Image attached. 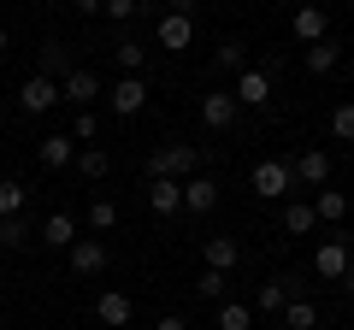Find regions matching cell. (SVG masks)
Here are the masks:
<instances>
[{"label": "cell", "mask_w": 354, "mask_h": 330, "mask_svg": "<svg viewBox=\"0 0 354 330\" xmlns=\"http://www.w3.org/2000/svg\"><path fill=\"white\" fill-rule=\"evenodd\" d=\"M201 171V148L195 142H160V148L148 153V177H195Z\"/></svg>", "instance_id": "1"}, {"label": "cell", "mask_w": 354, "mask_h": 330, "mask_svg": "<svg viewBox=\"0 0 354 330\" xmlns=\"http://www.w3.org/2000/svg\"><path fill=\"white\" fill-rule=\"evenodd\" d=\"M248 189L260 195V201H290L295 195V171H290V159H260L248 171Z\"/></svg>", "instance_id": "2"}, {"label": "cell", "mask_w": 354, "mask_h": 330, "mask_svg": "<svg viewBox=\"0 0 354 330\" xmlns=\"http://www.w3.org/2000/svg\"><path fill=\"white\" fill-rule=\"evenodd\" d=\"M65 95H59V77H41V71H30L24 83H18V106H24L30 118H41V113H53Z\"/></svg>", "instance_id": "3"}, {"label": "cell", "mask_w": 354, "mask_h": 330, "mask_svg": "<svg viewBox=\"0 0 354 330\" xmlns=\"http://www.w3.org/2000/svg\"><path fill=\"white\" fill-rule=\"evenodd\" d=\"M230 95H236V106H272V71H260V65H242L236 83H230Z\"/></svg>", "instance_id": "4"}, {"label": "cell", "mask_w": 354, "mask_h": 330, "mask_svg": "<svg viewBox=\"0 0 354 330\" xmlns=\"http://www.w3.org/2000/svg\"><path fill=\"white\" fill-rule=\"evenodd\" d=\"M290 171H295V189H325L330 183V153L325 148H301L290 159Z\"/></svg>", "instance_id": "5"}, {"label": "cell", "mask_w": 354, "mask_h": 330, "mask_svg": "<svg viewBox=\"0 0 354 330\" xmlns=\"http://www.w3.org/2000/svg\"><path fill=\"white\" fill-rule=\"evenodd\" d=\"M290 30H295V41H301V48H313V41L330 36V12L319 6V0H301V6H295V18H290Z\"/></svg>", "instance_id": "6"}, {"label": "cell", "mask_w": 354, "mask_h": 330, "mask_svg": "<svg viewBox=\"0 0 354 330\" xmlns=\"http://www.w3.org/2000/svg\"><path fill=\"white\" fill-rule=\"evenodd\" d=\"M65 260H71L77 278H101V271H106V242L101 236H77L71 248H65Z\"/></svg>", "instance_id": "7"}, {"label": "cell", "mask_w": 354, "mask_h": 330, "mask_svg": "<svg viewBox=\"0 0 354 330\" xmlns=\"http://www.w3.org/2000/svg\"><path fill=\"white\" fill-rule=\"evenodd\" d=\"M236 118H242V106H236V95H230V89L201 95V124L207 130H236Z\"/></svg>", "instance_id": "8"}, {"label": "cell", "mask_w": 354, "mask_h": 330, "mask_svg": "<svg viewBox=\"0 0 354 330\" xmlns=\"http://www.w3.org/2000/svg\"><path fill=\"white\" fill-rule=\"evenodd\" d=\"M59 95H65L71 106H95L106 89H101V77L88 71V65H77V71H65V77H59Z\"/></svg>", "instance_id": "9"}, {"label": "cell", "mask_w": 354, "mask_h": 330, "mask_svg": "<svg viewBox=\"0 0 354 330\" xmlns=\"http://www.w3.org/2000/svg\"><path fill=\"white\" fill-rule=\"evenodd\" d=\"M106 106H113L118 118H136L142 106H148V83H142V77H118L113 89H106Z\"/></svg>", "instance_id": "10"}, {"label": "cell", "mask_w": 354, "mask_h": 330, "mask_svg": "<svg viewBox=\"0 0 354 330\" xmlns=\"http://www.w3.org/2000/svg\"><path fill=\"white\" fill-rule=\"evenodd\" d=\"M348 266H354V260H348V242H342V236L319 242V254H313V271H319L325 283H342V278H348Z\"/></svg>", "instance_id": "11"}, {"label": "cell", "mask_w": 354, "mask_h": 330, "mask_svg": "<svg viewBox=\"0 0 354 330\" xmlns=\"http://www.w3.org/2000/svg\"><path fill=\"white\" fill-rule=\"evenodd\" d=\"M153 41H160L165 53H183V48H195V18H183V12H165L160 24H153Z\"/></svg>", "instance_id": "12"}, {"label": "cell", "mask_w": 354, "mask_h": 330, "mask_svg": "<svg viewBox=\"0 0 354 330\" xmlns=\"http://www.w3.org/2000/svg\"><path fill=\"white\" fill-rule=\"evenodd\" d=\"M77 236H83V230H77L71 213H48V218H41V230H36V242H41V248H53V254H65Z\"/></svg>", "instance_id": "13"}, {"label": "cell", "mask_w": 354, "mask_h": 330, "mask_svg": "<svg viewBox=\"0 0 354 330\" xmlns=\"http://www.w3.org/2000/svg\"><path fill=\"white\" fill-rule=\"evenodd\" d=\"M213 206H218V183L207 177V171H195V177H183V213L207 218Z\"/></svg>", "instance_id": "14"}, {"label": "cell", "mask_w": 354, "mask_h": 330, "mask_svg": "<svg viewBox=\"0 0 354 330\" xmlns=\"http://www.w3.org/2000/svg\"><path fill=\"white\" fill-rule=\"evenodd\" d=\"M95 318H101L106 330H124L130 318H136V301H130L124 289H101V301H95Z\"/></svg>", "instance_id": "15"}, {"label": "cell", "mask_w": 354, "mask_h": 330, "mask_svg": "<svg viewBox=\"0 0 354 330\" xmlns=\"http://www.w3.org/2000/svg\"><path fill=\"white\" fill-rule=\"evenodd\" d=\"M148 206H153V218H177L183 213V183L177 177H148Z\"/></svg>", "instance_id": "16"}, {"label": "cell", "mask_w": 354, "mask_h": 330, "mask_svg": "<svg viewBox=\"0 0 354 330\" xmlns=\"http://www.w3.org/2000/svg\"><path fill=\"white\" fill-rule=\"evenodd\" d=\"M36 159L48 165V171L77 165V142H71V130H65V136H59V130H53V136H41V142H36Z\"/></svg>", "instance_id": "17"}, {"label": "cell", "mask_w": 354, "mask_h": 330, "mask_svg": "<svg viewBox=\"0 0 354 330\" xmlns=\"http://www.w3.org/2000/svg\"><path fill=\"white\" fill-rule=\"evenodd\" d=\"M290 295H295L290 278H266L260 289H254V307H260V313H283V307H290Z\"/></svg>", "instance_id": "18"}, {"label": "cell", "mask_w": 354, "mask_h": 330, "mask_svg": "<svg viewBox=\"0 0 354 330\" xmlns=\"http://www.w3.org/2000/svg\"><path fill=\"white\" fill-rule=\"evenodd\" d=\"M201 254H207V266H213V271H236V266H242L236 236H207V248H201Z\"/></svg>", "instance_id": "19"}, {"label": "cell", "mask_w": 354, "mask_h": 330, "mask_svg": "<svg viewBox=\"0 0 354 330\" xmlns=\"http://www.w3.org/2000/svg\"><path fill=\"white\" fill-rule=\"evenodd\" d=\"M313 213H319V224H342V218H348V195L342 189H313Z\"/></svg>", "instance_id": "20"}, {"label": "cell", "mask_w": 354, "mask_h": 330, "mask_svg": "<svg viewBox=\"0 0 354 330\" xmlns=\"http://www.w3.org/2000/svg\"><path fill=\"white\" fill-rule=\"evenodd\" d=\"M337 59H342V48H337V41H313V48H301V65H307V71H313V77H330V71H337Z\"/></svg>", "instance_id": "21"}, {"label": "cell", "mask_w": 354, "mask_h": 330, "mask_svg": "<svg viewBox=\"0 0 354 330\" xmlns=\"http://www.w3.org/2000/svg\"><path fill=\"white\" fill-rule=\"evenodd\" d=\"M307 230H319L313 201H283V236H307Z\"/></svg>", "instance_id": "22"}, {"label": "cell", "mask_w": 354, "mask_h": 330, "mask_svg": "<svg viewBox=\"0 0 354 330\" xmlns=\"http://www.w3.org/2000/svg\"><path fill=\"white\" fill-rule=\"evenodd\" d=\"M213 324L218 330H254V307H242V301H230V295H225V301L213 307Z\"/></svg>", "instance_id": "23"}, {"label": "cell", "mask_w": 354, "mask_h": 330, "mask_svg": "<svg viewBox=\"0 0 354 330\" xmlns=\"http://www.w3.org/2000/svg\"><path fill=\"white\" fill-rule=\"evenodd\" d=\"M113 65H118V71H124V77H142V65H148V48H136V41H113Z\"/></svg>", "instance_id": "24"}, {"label": "cell", "mask_w": 354, "mask_h": 330, "mask_svg": "<svg viewBox=\"0 0 354 330\" xmlns=\"http://www.w3.org/2000/svg\"><path fill=\"white\" fill-rule=\"evenodd\" d=\"M283 324H290V330H313V324H319V307L307 301V295H290V307H283Z\"/></svg>", "instance_id": "25"}, {"label": "cell", "mask_w": 354, "mask_h": 330, "mask_svg": "<svg viewBox=\"0 0 354 330\" xmlns=\"http://www.w3.org/2000/svg\"><path fill=\"white\" fill-rule=\"evenodd\" d=\"M77 171H83L88 183H101L106 171H113V159H106V148H77Z\"/></svg>", "instance_id": "26"}, {"label": "cell", "mask_w": 354, "mask_h": 330, "mask_svg": "<svg viewBox=\"0 0 354 330\" xmlns=\"http://www.w3.org/2000/svg\"><path fill=\"white\" fill-rule=\"evenodd\" d=\"M24 201H30V189L18 177H0V218H18L24 213Z\"/></svg>", "instance_id": "27"}, {"label": "cell", "mask_w": 354, "mask_h": 330, "mask_svg": "<svg viewBox=\"0 0 354 330\" xmlns=\"http://www.w3.org/2000/svg\"><path fill=\"white\" fill-rule=\"evenodd\" d=\"M83 224H88V230H95V236H106V230H113V224H118V206H113V201H106V195H101V201H88V213H83Z\"/></svg>", "instance_id": "28"}, {"label": "cell", "mask_w": 354, "mask_h": 330, "mask_svg": "<svg viewBox=\"0 0 354 330\" xmlns=\"http://www.w3.org/2000/svg\"><path fill=\"white\" fill-rule=\"evenodd\" d=\"M225 289H230V271H213V266H207L201 271V278H195V295H201V301H225Z\"/></svg>", "instance_id": "29"}, {"label": "cell", "mask_w": 354, "mask_h": 330, "mask_svg": "<svg viewBox=\"0 0 354 330\" xmlns=\"http://www.w3.org/2000/svg\"><path fill=\"white\" fill-rule=\"evenodd\" d=\"M30 236H36V230L24 224V213H18V218H0V254H12V248H24Z\"/></svg>", "instance_id": "30"}, {"label": "cell", "mask_w": 354, "mask_h": 330, "mask_svg": "<svg viewBox=\"0 0 354 330\" xmlns=\"http://www.w3.org/2000/svg\"><path fill=\"white\" fill-rule=\"evenodd\" d=\"M95 136H101V118H95V106H77V118H71V142L95 148Z\"/></svg>", "instance_id": "31"}, {"label": "cell", "mask_w": 354, "mask_h": 330, "mask_svg": "<svg viewBox=\"0 0 354 330\" xmlns=\"http://www.w3.org/2000/svg\"><path fill=\"white\" fill-rule=\"evenodd\" d=\"M65 71H77L71 53H65V41H48V48H41V77H65Z\"/></svg>", "instance_id": "32"}, {"label": "cell", "mask_w": 354, "mask_h": 330, "mask_svg": "<svg viewBox=\"0 0 354 330\" xmlns=\"http://www.w3.org/2000/svg\"><path fill=\"white\" fill-rule=\"evenodd\" d=\"M213 65H218V71H242V65H248V48H242L236 36H225V41H218V53H213Z\"/></svg>", "instance_id": "33"}, {"label": "cell", "mask_w": 354, "mask_h": 330, "mask_svg": "<svg viewBox=\"0 0 354 330\" xmlns=\"http://www.w3.org/2000/svg\"><path fill=\"white\" fill-rule=\"evenodd\" d=\"M330 136H337V142H354V101H342L337 113H330Z\"/></svg>", "instance_id": "34"}, {"label": "cell", "mask_w": 354, "mask_h": 330, "mask_svg": "<svg viewBox=\"0 0 354 330\" xmlns=\"http://www.w3.org/2000/svg\"><path fill=\"white\" fill-rule=\"evenodd\" d=\"M136 12H142V0H101V18H113V24H130Z\"/></svg>", "instance_id": "35"}, {"label": "cell", "mask_w": 354, "mask_h": 330, "mask_svg": "<svg viewBox=\"0 0 354 330\" xmlns=\"http://www.w3.org/2000/svg\"><path fill=\"white\" fill-rule=\"evenodd\" d=\"M171 12H183V18H195V12H201V0H171Z\"/></svg>", "instance_id": "36"}, {"label": "cell", "mask_w": 354, "mask_h": 330, "mask_svg": "<svg viewBox=\"0 0 354 330\" xmlns=\"http://www.w3.org/2000/svg\"><path fill=\"white\" fill-rule=\"evenodd\" d=\"M71 6H77L83 18H101V0H71Z\"/></svg>", "instance_id": "37"}, {"label": "cell", "mask_w": 354, "mask_h": 330, "mask_svg": "<svg viewBox=\"0 0 354 330\" xmlns=\"http://www.w3.org/2000/svg\"><path fill=\"white\" fill-rule=\"evenodd\" d=\"M153 330H189V324H183V318H177V313H165V318H160V324H153Z\"/></svg>", "instance_id": "38"}, {"label": "cell", "mask_w": 354, "mask_h": 330, "mask_svg": "<svg viewBox=\"0 0 354 330\" xmlns=\"http://www.w3.org/2000/svg\"><path fill=\"white\" fill-rule=\"evenodd\" d=\"M342 289H348V295H354V266H348V278H342Z\"/></svg>", "instance_id": "39"}, {"label": "cell", "mask_w": 354, "mask_h": 330, "mask_svg": "<svg viewBox=\"0 0 354 330\" xmlns=\"http://www.w3.org/2000/svg\"><path fill=\"white\" fill-rule=\"evenodd\" d=\"M0 53H6V24H0Z\"/></svg>", "instance_id": "40"}, {"label": "cell", "mask_w": 354, "mask_h": 330, "mask_svg": "<svg viewBox=\"0 0 354 330\" xmlns=\"http://www.w3.org/2000/svg\"><path fill=\"white\" fill-rule=\"evenodd\" d=\"M272 330H290V324H283V318H278V324H272Z\"/></svg>", "instance_id": "41"}]
</instances>
